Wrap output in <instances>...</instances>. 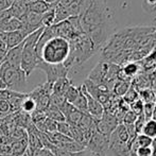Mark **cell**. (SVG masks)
<instances>
[{
	"mask_svg": "<svg viewBox=\"0 0 156 156\" xmlns=\"http://www.w3.org/2000/svg\"><path fill=\"white\" fill-rule=\"evenodd\" d=\"M111 15L104 0H89L88 5L80 15L82 30L99 48L108 39Z\"/></svg>",
	"mask_w": 156,
	"mask_h": 156,
	"instance_id": "cell-1",
	"label": "cell"
},
{
	"mask_svg": "<svg viewBox=\"0 0 156 156\" xmlns=\"http://www.w3.org/2000/svg\"><path fill=\"white\" fill-rule=\"evenodd\" d=\"M70 43V53L64 66L70 70L76 66H81L99 51V48L85 33L79 35Z\"/></svg>",
	"mask_w": 156,
	"mask_h": 156,
	"instance_id": "cell-2",
	"label": "cell"
},
{
	"mask_svg": "<svg viewBox=\"0 0 156 156\" xmlns=\"http://www.w3.org/2000/svg\"><path fill=\"white\" fill-rule=\"evenodd\" d=\"M70 53V43L63 37H52L48 39L37 51L38 58L46 64L61 65L67 61Z\"/></svg>",
	"mask_w": 156,
	"mask_h": 156,
	"instance_id": "cell-3",
	"label": "cell"
},
{
	"mask_svg": "<svg viewBox=\"0 0 156 156\" xmlns=\"http://www.w3.org/2000/svg\"><path fill=\"white\" fill-rule=\"evenodd\" d=\"M45 30V27H41L36 31L29 34L25 39L23 50V56H21L20 68L26 73L27 78L37 68V65L41 62V58H38L36 53V45L41 37V33Z\"/></svg>",
	"mask_w": 156,
	"mask_h": 156,
	"instance_id": "cell-4",
	"label": "cell"
},
{
	"mask_svg": "<svg viewBox=\"0 0 156 156\" xmlns=\"http://www.w3.org/2000/svg\"><path fill=\"white\" fill-rule=\"evenodd\" d=\"M0 89L8 88L18 93H23L27 86V76L21 68L11 66L6 62L0 65Z\"/></svg>",
	"mask_w": 156,
	"mask_h": 156,
	"instance_id": "cell-5",
	"label": "cell"
},
{
	"mask_svg": "<svg viewBox=\"0 0 156 156\" xmlns=\"http://www.w3.org/2000/svg\"><path fill=\"white\" fill-rule=\"evenodd\" d=\"M36 69H41L47 74V83L53 84L56 80L60 78H65L69 73V70L64 66V64L61 65H50V64H46L43 61H41L39 64L37 65Z\"/></svg>",
	"mask_w": 156,
	"mask_h": 156,
	"instance_id": "cell-6",
	"label": "cell"
},
{
	"mask_svg": "<svg viewBox=\"0 0 156 156\" xmlns=\"http://www.w3.org/2000/svg\"><path fill=\"white\" fill-rule=\"evenodd\" d=\"M108 144H109V137H106L103 134L96 132L89 138L88 142L86 144V149L89 152L94 153V154L106 156Z\"/></svg>",
	"mask_w": 156,
	"mask_h": 156,
	"instance_id": "cell-7",
	"label": "cell"
},
{
	"mask_svg": "<svg viewBox=\"0 0 156 156\" xmlns=\"http://www.w3.org/2000/svg\"><path fill=\"white\" fill-rule=\"evenodd\" d=\"M129 142L120 139L113 132L109 137L106 156H129Z\"/></svg>",
	"mask_w": 156,
	"mask_h": 156,
	"instance_id": "cell-8",
	"label": "cell"
},
{
	"mask_svg": "<svg viewBox=\"0 0 156 156\" xmlns=\"http://www.w3.org/2000/svg\"><path fill=\"white\" fill-rule=\"evenodd\" d=\"M120 124L118 119L114 115L104 112L103 116L99 120H96L97 132L103 134L106 137H111L112 133L116 129V127Z\"/></svg>",
	"mask_w": 156,
	"mask_h": 156,
	"instance_id": "cell-9",
	"label": "cell"
},
{
	"mask_svg": "<svg viewBox=\"0 0 156 156\" xmlns=\"http://www.w3.org/2000/svg\"><path fill=\"white\" fill-rule=\"evenodd\" d=\"M60 109L63 113L64 117H65L66 122H68L70 125H76V126H78V124L80 123L81 119H82L83 115H84L82 112L78 111L73 105L68 102L64 103L62 106L60 107Z\"/></svg>",
	"mask_w": 156,
	"mask_h": 156,
	"instance_id": "cell-10",
	"label": "cell"
},
{
	"mask_svg": "<svg viewBox=\"0 0 156 156\" xmlns=\"http://www.w3.org/2000/svg\"><path fill=\"white\" fill-rule=\"evenodd\" d=\"M81 89H82V91L84 93L85 97H86L87 113H88L91 117H94L96 120H99L103 116V114H104V107L102 106L101 103H99L96 99H94L90 94L87 93L84 85H81Z\"/></svg>",
	"mask_w": 156,
	"mask_h": 156,
	"instance_id": "cell-11",
	"label": "cell"
},
{
	"mask_svg": "<svg viewBox=\"0 0 156 156\" xmlns=\"http://www.w3.org/2000/svg\"><path fill=\"white\" fill-rule=\"evenodd\" d=\"M28 34L23 30H17V31L13 32H4L3 33V43L5 45L6 49H11V48L18 46L26 39Z\"/></svg>",
	"mask_w": 156,
	"mask_h": 156,
	"instance_id": "cell-12",
	"label": "cell"
},
{
	"mask_svg": "<svg viewBox=\"0 0 156 156\" xmlns=\"http://www.w3.org/2000/svg\"><path fill=\"white\" fill-rule=\"evenodd\" d=\"M23 44H25V41H23L21 44H19L18 46H15V47L9 49L8 51H6L4 62L10 64L11 66H14V67H20L21 56H23Z\"/></svg>",
	"mask_w": 156,
	"mask_h": 156,
	"instance_id": "cell-13",
	"label": "cell"
},
{
	"mask_svg": "<svg viewBox=\"0 0 156 156\" xmlns=\"http://www.w3.org/2000/svg\"><path fill=\"white\" fill-rule=\"evenodd\" d=\"M71 81L68 79V76L65 78H60L58 80H56L52 85V94H56V96H62L64 97L66 90L69 88V86L71 85Z\"/></svg>",
	"mask_w": 156,
	"mask_h": 156,
	"instance_id": "cell-14",
	"label": "cell"
},
{
	"mask_svg": "<svg viewBox=\"0 0 156 156\" xmlns=\"http://www.w3.org/2000/svg\"><path fill=\"white\" fill-rule=\"evenodd\" d=\"M52 6H54V5H51V4L47 3V2L43 1V0H36V1H33L29 4L28 11L32 13H35V14L43 15V14H45L47 11H49Z\"/></svg>",
	"mask_w": 156,
	"mask_h": 156,
	"instance_id": "cell-15",
	"label": "cell"
},
{
	"mask_svg": "<svg viewBox=\"0 0 156 156\" xmlns=\"http://www.w3.org/2000/svg\"><path fill=\"white\" fill-rule=\"evenodd\" d=\"M131 87V82H126V81H121V80H116L115 83L113 85L112 88V94L116 97L122 98L126 91L129 90V88Z\"/></svg>",
	"mask_w": 156,
	"mask_h": 156,
	"instance_id": "cell-16",
	"label": "cell"
},
{
	"mask_svg": "<svg viewBox=\"0 0 156 156\" xmlns=\"http://www.w3.org/2000/svg\"><path fill=\"white\" fill-rule=\"evenodd\" d=\"M45 115L47 118H49V119L58 122H58L66 121L65 117H64V115H63L62 112H61V109L58 108V107L54 106V105H51V104L49 105V107L45 111Z\"/></svg>",
	"mask_w": 156,
	"mask_h": 156,
	"instance_id": "cell-17",
	"label": "cell"
},
{
	"mask_svg": "<svg viewBox=\"0 0 156 156\" xmlns=\"http://www.w3.org/2000/svg\"><path fill=\"white\" fill-rule=\"evenodd\" d=\"M58 148H61V149H64V150L68 151V152H71V153H76V152H81V151L85 150V147L82 146L81 144H79V142L74 141V140H72V141H69V142H65V144H58Z\"/></svg>",
	"mask_w": 156,
	"mask_h": 156,
	"instance_id": "cell-18",
	"label": "cell"
},
{
	"mask_svg": "<svg viewBox=\"0 0 156 156\" xmlns=\"http://www.w3.org/2000/svg\"><path fill=\"white\" fill-rule=\"evenodd\" d=\"M74 107H76L78 111L82 112L83 114H88L87 113V100H86V97H85L84 93L82 91L80 86V94H79L78 98L76 99L73 103H72Z\"/></svg>",
	"mask_w": 156,
	"mask_h": 156,
	"instance_id": "cell-19",
	"label": "cell"
},
{
	"mask_svg": "<svg viewBox=\"0 0 156 156\" xmlns=\"http://www.w3.org/2000/svg\"><path fill=\"white\" fill-rule=\"evenodd\" d=\"M141 134L148 136L151 139L156 138V121H154L153 119L147 120L144 127H142Z\"/></svg>",
	"mask_w": 156,
	"mask_h": 156,
	"instance_id": "cell-20",
	"label": "cell"
},
{
	"mask_svg": "<svg viewBox=\"0 0 156 156\" xmlns=\"http://www.w3.org/2000/svg\"><path fill=\"white\" fill-rule=\"evenodd\" d=\"M21 112L28 114V115H32L35 111H36V103L32 98H30L27 94V97L23 99V103H21Z\"/></svg>",
	"mask_w": 156,
	"mask_h": 156,
	"instance_id": "cell-21",
	"label": "cell"
},
{
	"mask_svg": "<svg viewBox=\"0 0 156 156\" xmlns=\"http://www.w3.org/2000/svg\"><path fill=\"white\" fill-rule=\"evenodd\" d=\"M79 94H80V87H76L73 84H71L69 86V88L66 90L65 94H64V98H65L66 102L72 104L76 101V99L78 98Z\"/></svg>",
	"mask_w": 156,
	"mask_h": 156,
	"instance_id": "cell-22",
	"label": "cell"
},
{
	"mask_svg": "<svg viewBox=\"0 0 156 156\" xmlns=\"http://www.w3.org/2000/svg\"><path fill=\"white\" fill-rule=\"evenodd\" d=\"M54 6H52L49 11H47V12H46L45 14H43V16H41V26H43V27L47 28V27H50V26L54 25V19H55Z\"/></svg>",
	"mask_w": 156,
	"mask_h": 156,
	"instance_id": "cell-23",
	"label": "cell"
},
{
	"mask_svg": "<svg viewBox=\"0 0 156 156\" xmlns=\"http://www.w3.org/2000/svg\"><path fill=\"white\" fill-rule=\"evenodd\" d=\"M139 99V93L136 90V88L134 86H131L129 88V90L126 91V94L123 96V101L126 102L127 104H131V103L135 102Z\"/></svg>",
	"mask_w": 156,
	"mask_h": 156,
	"instance_id": "cell-24",
	"label": "cell"
},
{
	"mask_svg": "<svg viewBox=\"0 0 156 156\" xmlns=\"http://www.w3.org/2000/svg\"><path fill=\"white\" fill-rule=\"evenodd\" d=\"M12 109L9 101H0V120L12 115Z\"/></svg>",
	"mask_w": 156,
	"mask_h": 156,
	"instance_id": "cell-25",
	"label": "cell"
},
{
	"mask_svg": "<svg viewBox=\"0 0 156 156\" xmlns=\"http://www.w3.org/2000/svg\"><path fill=\"white\" fill-rule=\"evenodd\" d=\"M21 94H23V93H18V91L11 90V89H8V88L0 89V101H10L12 98L20 96Z\"/></svg>",
	"mask_w": 156,
	"mask_h": 156,
	"instance_id": "cell-26",
	"label": "cell"
},
{
	"mask_svg": "<svg viewBox=\"0 0 156 156\" xmlns=\"http://www.w3.org/2000/svg\"><path fill=\"white\" fill-rule=\"evenodd\" d=\"M28 156H52L53 154L51 153V151L48 149L41 148V149H27Z\"/></svg>",
	"mask_w": 156,
	"mask_h": 156,
	"instance_id": "cell-27",
	"label": "cell"
},
{
	"mask_svg": "<svg viewBox=\"0 0 156 156\" xmlns=\"http://www.w3.org/2000/svg\"><path fill=\"white\" fill-rule=\"evenodd\" d=\"M56 132L63 134V135L67 136V137L71 138V125L68 122L64 121V122H58V129Z\"/></svg>",
	"mask_w": 156,
	"mask_h": 156,
	"instance_id": "cell-28",
	"label": "cell"
},
{
	"mask_svg": "<svg viewBox=\"0 0 156 156\" xmlns=\"http://www.w3.org/2000/svg\"><path fill=\"white\" fill-rule=\"evenodd\" d=\"M144 103L142 102L140 99H138L137 101H135V102L129 104V111H132L133 113H135L137 116L141 115V114L144 113Z\"/></svg>",
	"mask_w": 156,
	"mask_h": 156,
	"instance_id": "cell-29",
	"label": "cell"
},
{
	"mask_svg": "<svg viewBox=\"0 0 156 156\" xmlns=\"http://www.w3.org/2000/svg\"><path fill=\"white\" fill-rule=\"evenodd\" d=\"M156 106V103L155 102H148V103H144V116L146 118V120H150L152 118V114L153 111H154Z\"/></svg>",
	"mask_w": 156,
	"mask_h": 156,
	"instance_id": "cell-30",
	"label": "cell"
},
{
	"mask_svg": "<svg viewBox=\"0 0 156 156\" xmlns=\"http://www.w3.org/2000/svg\"><path fill=\"white\" fill-rule=\"evenodd\" d=\"M137 117H138V116L136 115L135 113H133L132 111H129V112H126V113H125V115L123 116V118H122L121 123L124 124V125L134 124L136 120H137Z\"/></svg>",
	"mask_w": 156,
	"mask_h": 156,
	"instance_id": "cell-31",
	"label": "cell"
},
{
	"mask_svg": "<svg viewBox=\"0 0 156 156\" xmlns=\"http://www.w3.org/2000/svg\"><path fill=\"white\" fill-rule=\"evenodd\" d=\"M44 126H45V133H54L58 129V122L53 121V120L49 119V118H46L45 121H44Z\"/></svg>",
	"mask_w": 156,
	"mask_h": 156,
	"instance_id": "cell-32",
	"label": "cell"
},
{
	"mask_svg": "<svg viewBox=\"0 0 156 156\" xmlns=\"http://www.w3.org/2000/svg\"><path fill=\"white\" fill-rule=\"evenodd\" d=\"M146 118H144V114H141V115H139L137 117V120L135 121V123H134V127H135V131L136 133L138 134H141V131H142V127H144V123H146Z\"/></svg>",
	"mask_w": 156,
	"mask_h": 156,
	"instance_id": "cell-33",
	"label": "cell"
},
{
	"mask_svg": "<svg viewBox=\"0 0 156 156\" xmlns=\"http://www.w3.org/2000/svg\"><path fill=\"white\" fill-rule=\"evenodd\" d=\"M136 156H153V149L152 147H142L137 148L135 151Z\"/></svg>",
	"mask_w": 156,
	"mask_h": 156,
	"instance_id": "cell-34",
	"label": "cell"
},
{
	"mask_svg": "<svg viewBox=\"0 0 156 156\" xmlns=\"http://www.w3.org/2000/svg\"><path fill=\"white\" fill-rule=\"evenodd\" d=\"M8 9H9V6H8V3H6V0H0V12L8 10Z\"/></svg>",
	"mask_w": 156,
	"mask_h": 156,
	"instance_id": "cell-35",
	"label": "cell"
},
{
	"mask_svg": "<svg viewBox=\"0 0 156 156\" xmlns=\"http://www.w3.org/2000/svg\"><path fill=\"white\" fill-rule=\"evenodd\" d=\"M144 2L149 6H154V8H156V0H144Z\"/></svg>",
	"mask_w": 156,
	"mask_h": 156,
	"instance_id": "cell-36",
	"label": "cell"
},
{
	"mask_svg": "<svg viewBox=\"0 0 156 156\" xmlns=\"http://www.w3.org/2000/svg\"><path fill=\"white\" fill-rule=\"evenodd\" d=\"M43 1L47 2V3L51 4V5H55V4L58 2V0H43Z\"/></svg>",
	"mask_w": 156,
	"mask_h": 156,
	"instance_id": "cell-37",
	"label": "cell"
},
{
	"mask_svg": "<svg viewBox=\"0 0 156 156\" xmlns=\"http://www.w3.org/2000/svg\"><path fill=\"white\" fill-rule=\"evenodd\" d=\"M151 119H153L154 121H156V106H155V108H154V111H153V114H152V118Z\"/></svg>",
	"mask_w": 156,
	"mask_h": 156,
	"instance_id": "cell-38",
	"label": "cell"
},
{
	"mask_svg": "<svg viewBox=\"0 0 156 156\" xmlns=\"http://www.w3.org/2000/svg\"><path fill=\"white\" fill-rule=\"evenodd\" d=\"M21 156H28V154H27V153H25V154H23V155H21Z\"/></svg>",
	"mask_w": 156,
	"mask_h": 156,
	"instance_id": "cell-39",
	"label": "cell"
},
{
	"mask_svg": "<svg viewBox=\"0 0 156 156\" xmlns=\"http://www.w3.org/2000/svg\"><path fill=\"white\" fill-rule=\"evenodd\" d=\"M0 82H1V80H0Z\"/></svg>",
	"mask_w": 156,
	"mask_h": 156,
	"instance_id": "cell-40",
	"label": "cell"
}]
</instances>
